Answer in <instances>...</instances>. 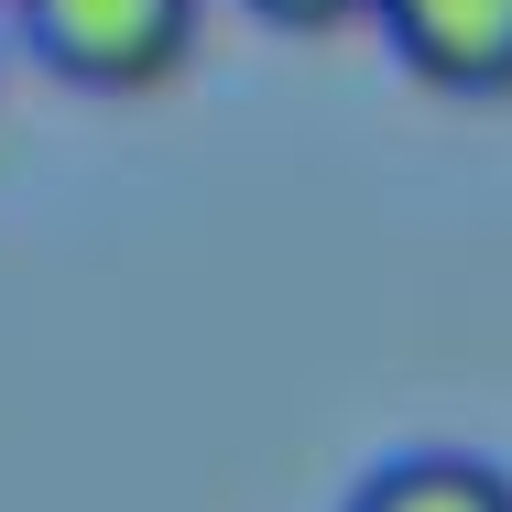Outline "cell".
<instances>
[{
    "label": "cell",
    "mask_w": 512,
    "mask_h": 512,
    "mask_svg": "<svg viewBox=\"0 0 512 512\" xmlns=\"http://www.w3.org/2000/svg\"><path fill=\"white\" fill-rule=\"evenodd\" d=\"M240 11H262L273 33H349V22H371L382 0H240Z\"/></svg>",
    "instance_id": "cell-4"
},
{
    "label": "cell",
    "mask_w": 512,
    "mask_h": 512,
    "mask_svg": "<svg viewBox=\"0 0 512 512\" xmlns=\"http://www.w3.org/2000/svg\"><path fill=\"white\" fill-rule=\"evenodd\" d=\"M349 512H512V469L469 447H404L349 491Z\"/></svg>",
    "instance_id": "cell-3"
},
{
    "label": "cell",
    "mask_w": 512,
    "mask_h": 512,
    "mask_svg": "<svg viewBox=\"0 0 512 512\" xmlns=\"http://www.w3.org/2000/svg\"><path fill=\"white\" fill-rule=\"evenodd\" d=\"M22 33L66 88L153 99L197 55V0H22Z\"/></svg>",
    "instance_id": "cell-1"
},
{
    "label": "cell",
    "mask_w": 512,
    "mask_h": 512,
    "mask_svg": "<svg viewBox=\"0 0 512 512\" xmlns=\"http://www.w3.org/2000/svg\"><path fill=\"white\" fill-rule=\"evenodd\" d=\"M371 22L393 33L414 88H436V99H512V0H382Z\"/></svg>",
    "instance_id": "cell-2"
}]
</instances>
